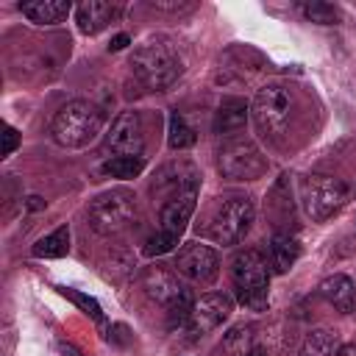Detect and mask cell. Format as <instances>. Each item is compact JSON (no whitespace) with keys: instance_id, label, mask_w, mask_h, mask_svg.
I'll return each mask as SVG.
<instances>
[{"instance_id":"1","label":"cell","mask_w":356,"mask_h":356,"mask_svg":"<svg viewBox=\"0 0 356 356\" xmlns=\"http://www.w3.org/2000/svg\"><path fill=\"white\" fill-rule=\"evenodd\" d=\"M131 72L134 78L150 89V92H161L167 86H172L181 72H184V58L178 53V47L164 39V36H156V39H147L145 44H139L131 56Z\"/></svg>"},{"instance_id":"2","label":"cell","mask_w":356,"mask_h":356,"mask_svg":"<svg viewBox=\"0 0 356 356\" xmlns=\"http://www.w3.org/2000/svg\"><path fill=\"white\" fill-rule=\"evenodd\" d=\"M103 120L106 117L100 106L89 100H70L56 111L50 122V134L61 147H86L103 131Z\"/></svg>"},{"instance_id":"3","label":"cell","mask_w":356,"mask_h":356,"mask_svg":"<svg viewBox=\"0 0 356 356\" xmlns=\"http://www.w3.org/2000/svg\"><path fill=\"white\" fill-rule=\"evenodd\" d=\"M234 292L242 306L250 312H267V289H270V270L259 250H239L231 261Z\"/></svg>"},{"instance_id":"4","label":"cell","mask_w":356,"mask_h":356,"mask_svg":"<svg viewBox=\"0 0 356 356\" xmlns=\"http://www.w3.org/2000/svg\"><path fill=\"white\" fill-rule=\"evenodd\" d=\"M86 220H89L95 234L114 236L136 220V195L125 186L108 189V192H103L92 200L89 211H86Z\"/></svg>"},{"instance_id":"5","label":"cell","mask_w":356,"mask_h":356,"mask_svg":"<svg viewBox=\"0 0 356 356\" xmlns=\"http://www.w3.org/2000/svg\"><path fill=\"white\" fill-rule=\"evenodd\" d=\"M292 111V92L281 81H267L264 86L256 89L250 114L261 136H278L284 134Z\"/></svg>"},{"instance_id":"6","label":"cell","mask_w":356,"mask_h":356,"mask_svg":"<svg viewBox=\"0 0 356 356\" xmlns=\"http://www.w3.org/2000/svg\"><path fill=\"white\" fill-rule=\"evenodd\" d=\"M345 203H348V186L339 178L314 172L300 181V206L309 220L323 222L334 217Z\"/></svg>"},{"instance_id":"7","label":"cell","mask_w":356,"mask_h":356,"mask_svg":"<svg viewBox=\"0 0 356 356\" xmlns=\"http://www.w3.org/2000/svg\"><path fill=\"white\" fill-rule=\"evenodd\" d=\"M217 170L231 181H256L267 172V159L250 139H225L217 150Z\"/></svg>"},{"instance_id":"8","label":"cell","mask_w":356,"mask_h":356,"mask_svg":"<svg viewBox=\"0 0 356 356\" xmlns=\"http://www.w3.org/2000/svg\"><path fill=\"white\" fill-rule=\"evenodd\" d=\"M253 217H256L253 200L248 195H231L217 206L209 222V236L220 245H236L250 231Z\"/></svg>"},{"instance_id":"9","label":"cell","mask_w":356,"mask_h":356,"mask_svg":"<svg viewBox=\"0 0 356 356\" xmlns=\"http://www.w3.org/2000/svg\"><path fill=\"white\" fill-rule=\"evenodd\" d=\"M175 273L189 278L192 284H214L220 275V256L214 248L200 245V242H186L175 253Z\"/></svg>"},{"instance_id":"10","label":"cell","mask_w":356,"mask_h":356,"mask_svg":"<svg viewBox=\"0 0 356 356\" xmlns=\"http://www.w3.org/2000/svg\"><path fill=\"white\" fill-rule=\"evenodd\" d=\"M103 150L111 153V159L114 156H142V150H145V128H142L139 111L128 108L111 122V128H108V134L103 139Z\"/></svg>"},{"instance_id":"11","label":"cell","mask_w":356,"mask_h":356,"mask_svg":"<svg viewBox=\"0 0 356 356\" xmlns=\"http://www.w3.org/2000/svg\"><path fill=\"white\" fill-rule=\"evenodd\" d=\"M231 312H234L231 295H225V292H209V295H203L200 300H195V309H192L189 323H186V334H189L192 339L206 337L209 331L220 328V325L228 320Z\"/></svg>"},{"instance_id":"12","label":"cell","mask_w":356,"mask_h":356,"mask_svg":"<svg viewBox=\"0 0 356 356\" xmlns=\"http://www.w3.org/2000/svg\"><path fill=\"white\" fill-rule=\"evenodd\" d=\"M139 286L145 289V295L161 306H170L186 286L178 284V275L161 264H153V267H145L142 275H139Z\"/></svg>"},{"instance_id":"13","label":"cell","mask_w":356,"mask_h":356,"mask_svg":"<svg viewBox=\"0 0 356 356\" xmlns=\"http://www.w3.org/2000/svg\"><path fill=\"white\" fill-rule=\"evenodd\" d=\"M195 200H197V189H184V192H175L167 197V203L161 206V231H170V234H178L186 228L192 211H195Z\"/></svg>"},{"instance_id":"14","label":"cell","mask_w":356,"mask_h":356,"mask_svg":"<svg viewBox=\"0 0 356 356\" xmlns=\"http://www.w3.org/2000/svg\"><path fill=\"white\" fill-rule=\"evenodd\" d=\"M197 184H200V175H197L195 164H189V161H170L153 175V192L170 189L175 195L184 189H197Z\"/></svg>"},{"instance_id":"15","label":"cell","mask_w":356,"mask_h":356,"mask_svg":"<svg viewBox=\"0 0 356 356\" xmlns=\"http://www.w3.org/2000/svg\"><path fill=\"white\" fill-rule=\"evenodd\" d=\"M117 6L114 3H106V0H83L75 6V22H78V31L81 33H100L114 17H117Z\"/></svg>"},{"instance_id":"16","label":"cell","mask_w":356,"mask_h":356,"mask_svg":"<svg viewBox=\"0 0 356 356\" xmlns=\"http://www.w3.org/2000/svg\"><path fill=\"white\" fill-rule=\"evenodd\" d=\"M248 100H242V97H222V103L217 106V111H214V122H211V128H214V134H236V131H242L245 128V122H248Z\"/></svg>"},{"instance_id":"17","label":"cell","mask_w":356,"mask_h":356,"mask_svg":"<svg viewBox=\"0 0 356 356\" xmlns=\"http://www.w3.org/2000/svg\"><path fill=\"white\" fill-rule=\"evenodd\" d=\"M320 295L342 314H350L356 309V286L348 275L337 273V275H328L323 284H320Z\"/></svg>"},{"instance_id":"18","label":"cell","mask_w":356,"mask_h":356,"mask_svg":"<svg viewBox=\"0 0 356 356\" xmlns=\"http://www.w3.org/2000/svg\"><path fill=\"white\" fill-rule=\"evenodd\" d=\"M267 211H270V217H273L275 231H286L284 225H286V222L292 220V214H295L289 175H281V178L275 181V186L270 189V197H267Z\"/></svg>"},{"instance_id":"19","label":"cell","mask_w":356,"mask_h":356,"mask_svg":"<svg viewBox=\"0 0 356 356\" xmlns=\"http://www.w3.org/2000/svg\"><path fill=\"white\" fill-rule=\"evenodd\" d=\"M19 11L33 22V25H58L70 11V0H31V3H22Z\"/></svg>"},{"instance_id":"20","label":"cell","mask_w":356,"mask_h":356,"mask_svg":"<svg viewBox=\"0 0 356 356\" xmlns=\"http://www.w3.org/2000/svg\"><path fill=\"white\" fill-rule=\"evenodd\" d=\"M300 256V242L295 234L289 231H275L270 239V264L275 267V273H286Z\"/></svg>"},{"instance_id":"21","label":"cell","mask_w":356,"mask_h":356,"mask_svg":"<svg viewBox=\"0 0 356 356\" xmlns=\"http://www.w3.org/2000/svg\"><path fill=\"white\" fill-rule=\"evenodd\" d=\"M256 345H259V342H256V325L239 323V325H234V328L222 337L220 350H222L225 356H248Z\"/></svg>"},{"instance_id":"22","label":"cell","mask_w":356,"mask_h":356,"mask_svg":"<svg viewBox=\"0 0 356 356\" xmlns=\"http://www.w3.org/2000/svg\"><path fill=\"white\" fill-rule=\"evenodd\" d=\"M337 334L331 328H312L295 356H337Z\"/></svg>"},{"instance_id":"23","label":"cell","mask_w":356,"mask_h":356,"mask_svg":"<svg viewBox=\"0 0 356 356\" xmlns=\"http://www.w3.org/2000/svg\"><path fill=\"white\" fill-rule=\"evenodd\" d=\"M67 250H70V228L67 225H58L53 234H47V236H42L36 245H33V256L36 259H61V256H67Z\"/></svg>"},{"instance_id":"24","label":"cell","mask_w":356,"mask_h":356,"mask_svg":"<svg viewBox=\"0 0 356 356\" xmlns=\"http://www.w3.org/2000/svg\"><path fill=\"white\" fill-rule=\"evenodd\" d=\"M100 170H103V175L128 181V178H136V175L145 170V156H114V159H108Z\"/></svg>"},{"instance_id":"25","label":"cell","mask_w":356,"mask_h":356,"mask_svg":"<svg viewBox=\"0 0 356 356\" xmlns=\"http://www.w3.org/2000/svg\"><path fill=\"white\" fill-rule=\"evenodd\" d=\"M195 131L186 125V120L178 114V111H172L170 114V128H167V145L172 147V150H186V147H192L195 145Z\"/></svg>"},{"instance_id":"26","label":"cell","mask_w":356,"mask_h":356,"mask_svg":"<svg viewBox=\"0 0 356 356\" xmlns=\"http://www.w3.org/2000/svg\"><path fill=\"white\" fill-rule=\"evenodd\" d=\"M300 11L309 22H317V25H337L342 19V11L331 3H323V0H312V3H300Z\"/></svg>"},{"instance_id":"27","label":"cell","mask_w":356,"mask_h":356,"mask_svg":"<svg viewBox=\"0 0 356 356\" xmlns=\"http://www.w3.org/2000/svg\"><path fill=\"white\" fill-rule=\"evenodd\" d=\"M192 309H195V298H192L189 289H184V292L167 306V325H170V328H175V325H186Z\"/></svg>"},{"instance_id":"28","label":"cell","mask_w":356,"mask_h":356,"mask_svg":"<svg viewBox=\"0 0 356 356\" xmlns=\"http://www.w3.org/2000/svg\"><path fill=\"white\" fill-rule=\"evenodd\" d=\"M58 292H61L64 298H70L75 306H81L92 320L103 323V309H100V303H97L95 298H89V295H83V292H75V289H67V286H58Z\"/></svg>"},{"instance_id":"29","label":"cell","mask_w":356,"mask_h":356,"mask_svg":"<svg viewBox=\"0 0 356 356\" xmlns=\"http://www.w3.org/2000/svg\"><path fill=\"white\" fill-rule=\"evenodd\" d=\"M178 245V234H170V231H159L147 239L145 245V256H161V253H170L172 248Z\"/></svg>"},{"instance_id":"30","label":"cell","mask_w":356,"mask_h":356,"mask_svg":"<svg viewBox=\"0 0 356 356\" xmlns=\"http://www.w3.org/2000/svg\"><path fill=\"white\" fill-rule=\"evenodd\" d=\"M17 145H19V134H17V128L3 125V147H0V153H3V156H11V153L17 150Z\"/></svg>"},{"instance_id":"31","label":"cell","mask_w":356,"mask_h":356,"mask_svg":"<svg viewBox=\"0 0 356 356\" xmlns=\"http://www.w3.org/2000/svg\"><path fill=\"white\" fill-rule=\"evenodd\" d=\"M150 8H156V11H181V8H189V6H181V3H150Z\"/></svg>"},{"instance_id":"32","label":"cell","mask_w":356,"mask_h":356,"mask_svg":"<svg viewBox=\"0 0 356 356\" xmlns=\"http://www.w3.org/2000/svg\"><path fill=\"white\" fill-rule=\"evenodd\" d=\"M128 42H131V39H128V33H117V36L108 42V50H122Z\"/></svg>"},{"instance_id":"33","label":"cell","mask_w":356,"mask_h":356,"mask_svg":"<svg viewBox=\"0 0 356 356\" xmlns=\"http://www.w3.org/2000/svg\"><path fill=\"white\" fill-rule=\"evenodd\" d=\"M25 206H28L31 211H39V209H44V200H42L39 195H31V197L25 200Z\"/></svg>"},{"instance_id":"34","label":"cell","mask_w":356,"mask_h":356,"mask_svg":"<svg viewBox=\"0 0 356 356\" xmlns=\"http://www.w3.org/2000/svg\"><path fill=\"white\" fill-rule=\"evenodd\" d=\"M111 331H114V339H117L120 345H125V342H128V337H125V334H128V328H125V325H111Z\"/></svg>"},{"instance_id":"35","label":"cell","mask_w":356,"mask_h":356,"mask_svg":"<svg viewBox=\"0 0 356 356\" xmlns=\"http://www.w3.org/2000/svg\"><path fill=\"white\" fill-rule=\"evenodd\" d=\"M337 356H356V342H350V345H342V348L337 350Z\"/></svg>"},{"instance_id":"36","label":"cell","mask_w":356,"mask_h":356,"mask_svg":"<svg viewBox=\"0 0 356 356\" xmlns=\"http://www.w3.org/2000/svg\"><path fill=\"white\" fill-rule=\"evenodd\" d=\"M248 356H267V350H264V348H261V345H256V348H253V350H250V353H248Z\"/></svg>"}]
</instances>
